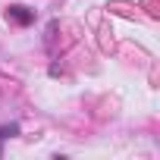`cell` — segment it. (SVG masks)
Here are the masks:
<instances>
[{
    "mask_svg": "<svg viewBox=\"0 0 160 160\" xmlns=\"http://www.w3.org/2000/svg\"><path fill=\"white\" fill-rule=\"evenodd\" d=\"M0 154H3V148H0Z\"/></svg>",
    "mask_w": 160,
    "mask_h": 160,
    "instance_id": "3957f363",
    "label": "cell"
},
{
    "mask_svg": "<svg viewBox=\"0 0 160 160\" xmlns=\"http://www.w3.org/2000/svg\"><path fill=\"white\" fill-rule=\"evenodd\" d=\"M16 135H19V122H7V126H0V141L16 138Z\"/></svg>",
    "mask_w": 160,
    "mask_h": 160,
    "instance_id": "7a4b0ae2",
    "label": "cell"
},
{
    "mask_svg": "<svg viewBox=\"0 0 160 160\" xmlns=\"http://www.w3.org/2000/svg\"><path fill=\"white\" fill-rule=\"evenodd\" d=\"M7 19L13 25H32L35 22V10H28L22 3H13V7H7Z\"/></svg>",
    "mask_w": 160,
    "mask_h": 160,
    "instance_id": "6da1fadb",
    "label": "cell"
}]
</instances>
